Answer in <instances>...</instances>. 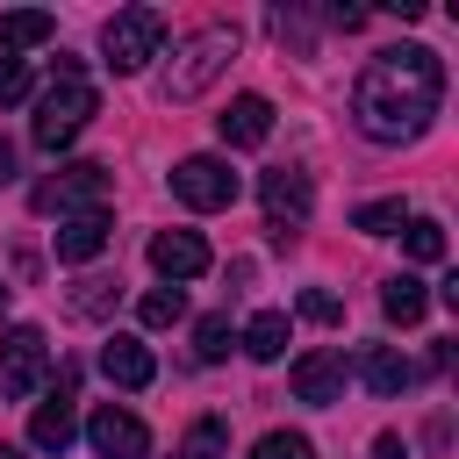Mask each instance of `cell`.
Masks as SVG:
<instances>
[{
    "label": "cell",
    "mask_w": 459,
    "mask_h": 459,
    "mask_svg": "<svg viewBox=\"0 0 459 459\" xmlns=\"http://www.w3.org/2000/svg\"><path fill=\"white\" fill-rule=\"evenodd\" d=\"M108 237H115V230H108V215H72V222L57 230V258H65V265H86V258H100V251H108Z\"/></svg>",
    "instance_id": "cell-16"
},
{
    "label": "cell",
    "mask_w": 459,
    "mask_h": 459,
    "mask_svg": "<svg viewBox=\"0 0 459 459\" xmlns=\"http://www.w3.org/2000/svg\"><path fill=\"white\" fill-rule=\"evenodd\" d=\"M0 459H29V452H22V445H0Z\"/></svg>",
    "instance_id": "cell-31"
},
{
    "label": "cell",
    "mask_w": 459,
    "mask_h": 459,
    "mask_svg": "<svg viewBox=\"0 0 459 459\" xmlns=\"http://www.w3.org/2000/svg\"><path fill=\"white\" fill-rule=\"evenodd\" d=\"M7 294H14V287H7V280H0V316H7Z\"/></svg>",
    "instance_id": "cell-32"
},
{
    "label": "cell",
    "mask_w": 459,
    "mask_h": 459,
    "mask_svg": "<svg viewBox=\"0 0 459 459\" xmlns=\"http://www.w3.org/2000/svg\"><path fill=\"white\" fill-rule=\"evenodd\" d=\"M294 402L337 409L344 402V351H301L294 359Z\"/></svg>",
    "instance_id": "cell-11"
},
{
    "label": "cell",
    "mask_w": 459,
    "mask_h": 459,
    "mask_svg": "<svg viewBox=\"0 0 459 459\" xmlns=\"http://www.w3.org/2000/svg\"><path fill=\"white\" fill-rule=\"evenodd\" d=\"M158 43H165V7H122V14L100 29V50H108L115 72H143V65L158 57Z\"/></svg>",
    "instance_id": "cell-5"
},
{
    "label": "cell",
    "mask_w": 459,
    "mask_h": 459,
    "mask_svg": "<svg viewBox=\"0 0 459 459\" xmlns=\"http://www.w3.org/2000/svg\"><path fill=\"white\" fill-rule=\"evenodd\" d=\"M373 459H409V445H402L394 430H380V437H373Z\"/></svg>",
    "instance_id": "cell-29"
},
{
    "label": "cell",
    "mask_w": 459,
    "mask_h": 459,
    "mask_svg": "<svg viewBox=\"0 0 459 459\" xmlns=\"http://www.w3.org/2000/svg\"><path fill=\"white\" fill-rule=\"evenodd\" d=\"M86 445H93L100 459H151V430H143L129 409H115V402H100V409L86 416Z\"/></svg>",
    "instance_id": "cell-9"
},
{
    "label": "cell",
    "mask_w": 459,
    "mask_h": 459,
    "mask_svg": "<svg viewBox=\"0 0 459 459\" xmlns=\"http://www.w3.org/2000/svg\"><path fill=\"white\" fill-rule=\"evenodd\" d=\"M244 351H251L258 366H273V359L287 351V316H280V308H258V316L244 323Z\"/></svg>",
    "instance_id": "cell-19"
},
{
    "label": "cell",
    "mask_w": 459,
    "mask_h": 459,
    "mask_svg": "<svg viewBox=\"0 0 459 459\" xmlns=\"http://www.w3.org/2000/svg\"><path fill=\"white\" fill-rule=\"evenodd\" d=\"M230 57H237V22H208V29H194V36L172 50V65H165V100H194V93H208V79H215Z\"/></svg>",
    "instance_id": "cell-3"
},
{
    "label": "cell",
    "mask_w": 459,
    "mask_h": 459,
    "mask_svg": "<svg viewBox=\"0 0 459 459\" xmlns=\"http://www.w3.org/2000/svg\"><path fill=\"white\" fill-rule=\"evenodd\" d=\"M222 452H230V423L222 416H201L186 430V445H179V459H222Z\"/></svg>",
    "instance_id": "cell-22"
},
{
    "label": "cell",
    "mask_w": 459,
    "mask_h": 459,
    "mask_svg": "<svg viewBox=\"0 0 459 459\" xmlns=\"http://www.w3.org/2000/svg\"><path fill=\"white\" fill-rule=\"evenodd\" d=\"M251 459H316V445H308L301 430H265V437L251 445Z\"/></svg>",
    "instance_id": "cell-26"
},
{
    "label": "cell",
    "mask_w": 459,
    "mask_h": 459,
    "mask_svg": "<svg viewBox=\"0 0 459 459\" xmlns=\"http://www.w3.org/2000/svg\"><path fill=\"white\" fill-rule=\"evenodd\" d=\"M380 308H387V323H423V308H430V294H423V280H409V273H394L387 287H380Z\"/></svg>",
    "instance_id": "cell-18"
},
{
    "label": "cell",
    "mask_w": 459,
    "mask_h": 459,
    "mask_svg": "<svg viewBox=\"0 0 459 459\" xmlns=\"http://www.w3.org/2000/svg\"><path fill=\"white\" fill-rule=\"evenodd\" d=\"M108 194H115V172L108 165H57L29 201H36V215H100L108 208Z\"/></svg>",
    "instance_id": "cell-4"
},
{
    "label": "cell",
    "mask_w": 459,
    "mask_h": 459,
    "mask_svg": "<svg viewBox=\"0 0 459 459\" xmlns=\"http://www.w3.org/2000/svg\"><path fill=\"white\" fill-rule=\"evenodd\" d=\"M151 265H158L165 280H201L215 258H208V237H201V230H158V237H151Z\"/></svg>",
    "instance_id": "cell-13"
},
{
    "label": "cell",
    "mask_w": 459,
    "mask_h": 459,
    "mask_svg": "<svg viewBox=\"0 0 459 459\" xmlns=\"http://www.w3.org/2000/svg\"><path fill=\"white\" fill-rule=\"evenodd\" d=\"M215 136H222L230 151H258V143L273 136V100H265V93H237V100L215 115Z\"/></svg>",
    "instance_id": "cell-12"
},
{
    "label": "cell",
    "mask_w": 459,
    "mask_h": 459,
    "mask_svg": "<svg viewBox=\"0 0 459 459\" xmlns=\"http://www.w3.org/2000/svg\"><path fill=\"white\" fill-rule=\"evenodd\" d=\"M409 215H402V201H366V208H351V230H366V237H394Z\"/></svg>",
    "instance_id": "cell-24"
},
{
    "label": "cell",
    "mask_w": 459,
    "mask_h": 459,
    "mask_svg": "<svg viewBox=\"0 0 459 459\" xmlns=\"http://www.w3.org/2000/svg\"><path fill=\"white\" fill-rule=\"evenodd\" d=\"M301 316L330 330V323H344V301H337V294H323V287H308V294H301Z\"/></svg>",
    "instance_id": "cell-27"
},
{
    "label": "cell",
    "mask_w": 459,
    "mask_h": 459,
    "mask_svg": "<svg viewBox=\"0 0 459 459\" xmlns=\"http://www.w3.org/2000/svg\"><path fill=\"white\" fill-rule=\"evenodd\" d=\"M115 301H122V280H108V273H93V280H79V287H72V301H65V308L93 323V316H108Z\"/></svg>",
    "instance_id": "cell-21"
},
{
    "label": "cell",
    "mask_w": 459,
    "mask_h": 459,
    "mask_svg": "<svg viewBox=\"0 0 459 459\" xmlns=\"http://www.w3.org/2000/svg\"><path fill=\"white\" fill-rule=\"evenodd\" d=\"M50 36H57V14H43V7H14V14H0V57L36 50V43H50Z\"/></svg>",
    "instance_id": "cell-17"
},
{
    "label": "cell",
    "mask_w": 459,
    "mask_h": 459,
    "mask_svg": "<svg viewBox=\"0 0 459 459\" xmlns=\"http://www.w3.org/2000/svg\"><path fill=\"white\" fill-rule=\"evenodd\" d=\"M93 108H100V93L86 86V72H79V57H65L57 65V86L36 100V122H29V143L36 151H65L86 122H93Z\"/></svg>",
    "instance_id": "cell-2"
},
{
    "label": "cell",
    "mask_w": 459,
    "mask_h": 459,
    "mask_svg": "<svg viewBox=\"0 0 459 459\" xmlns=\"http://www.w3.org/2000/svg\"><path fill=\"white\" fill-rule=\"evenodd\" d=\"M72 387H79V373L65 366L57 387H50V402L29 416V445H36V452H57V459H65V445H72V430H79V416H72Z\"/></svg>",
    "instance_id": "cell-10"
},
{
    "label": "cell",
    "mask_w": 459,
    "mask_h": 459,
    "mask_svg": "<svg viewBox=\"0 0 459 459\" xmlns=\"http://www.w3.org/2000/svg\"><path fill=\"white\" fill-rule=\"evenodd\" d=\"M7 179H14V143L0 136V186H7Z\"/></svg>",
    "instance_id": "cell-30"
},
{
    "label": "cell",
    "mask_w": 459,
    "mask_h": 459,
    "mask_svg": "<svg viewBox=\"0 0 459 459\" xmlns=\"http://www.w3.org/2000/svg\"><path fill=\"white\" fill-rule=\"evenodd\" d=\"M14 100H29V65L0 57V108H14Z\"/></svg>",
    "instance_id": "cell-28"
},
{
    "label": "cell",
    "mask_w": 459,
    "mask_h": 459,
    "mask_svg": "<svg viewBox=\"0 0 459 459\" xmlns=\"http://www.w3.org/2000/svg\"><path fill=\"white\" fill-rule=\"evenodd\" d=\"M437 100H445V65H437V50L402 43V50H380V57L359 72V86H351V122H359L373 143H409V136L430 129Z\"/></svg>",
    "instance_id": "cell-1"
},
{
    "label": "cell",
    "mask_w": 459,
    "mask_h": 459,
    "mask_svg": "<svg viewBox=\"0 0 459 459\" xmlns=\"http://www.w3.org/2000/svg\"><path fill=\"white\" fill-rule=\"evenodd\" d=\"M194 359H201V366L230 359V316H201V323H194Z\"/></svg>",
    "instance_id": "cell-25"
},
{
    "label": "cell",
    "mask_w": 459,
    "mask_h": 459,
    "mask_svg": "<svg viewBox=\"0 0 459 459\" xmlns=\"http://www.w3.org/2000/svg\"><path fill=\"white\" fill-rule=\"evenodd\" d=\"M43 373H50V344H43V330H36V323H14V330L0 337V394L22 402V394L43 387Z\"/></svg>",
    "instance_id": "cell-7"
},
{
    "label": "cell",
    "mask_w": 459,
    "mask_h": 459,
    "mask_svg": "<svg viewBox=\"0 0 459 459\" xmlns=\"http://www.w3.org/2000/svg\"><path fill=\"white\" fill-rule=\"evenodd\" d=\"M258 201H265V230H273V244H287V237L308 222V201H316V186H308V172H294V165H273V172L258 179Z\"/></svg>",
    "instance_id": "cell-8"
},
{
    "label": "cell",
    "mask_w": 459,
    "mask_h": 459,
    "mask_svg": "<svg viewBox=\"0 0 459 459\" xmlns=\"http://www.w3.org/2000/svg\"><path fill=\"white\" fill-rule=\"evenodd\" d=\"M172 194L186 201V208H230L237 194H244V179L230 172V158H215V151H194V158H179L172 165Z\"/></svg>",
    "instance_id": "cell-6"
},
{
    "label": "cell",
    "mask_w": 459,
    "mask_h": 459,
    "mask_svg": "<svg viewBox=\"0 0 459 459\" xmlns=\"http://www.w3.org/2000/svg\"><path fill=\"white\" fill-rule=\"evenodd\" d=\"M100 373H108L115 387H151V380H158V359H151L136 337H108V344H100Z\"/></svg>",
    "instance_id": "cell-14"
},
{
    "label": "cell",
    "mask_w": 459,
    "mask_h": 459,
    "mask_svg": "<svg viewBox=\"0 0 459 459\" xmlns=\"http://www.w3.org/2000/svg\"><path fill=\"white\" fill-rule=\"evenodd\" d=\"M402 251H409L416 265H437V258H445V222H430V215H409V222H402Z\"/></svg>",
    "instance_id": "cell-20"
},
{
    "label": "cell",
    "mask_w": 459,
    "mask_h": 459,
    "mask_svg": "<svg viewBox=\"0 0 459 459\" xmlns=\"http://www.w3.org/2000/svg\"><path fill=\"white\" fill-rule=\"evenodd\" d=\"M359 380L387 402V394H402V387H416V366L402 359V351H387V344H366V359H359Z\"/></svg>",
    "instance_id": "cell-15"
},
{
    "label": "cell",
    "mask_w": 459,
    "mask_h": 459,
    "mask_svg": "<svg viewBox=\"0 0 459 459\" xmlns=\"http://www.w3.org/2000/svg\"><path fill=\"white\" fill-rule=\"evenodd\" d=\"M136 316H143V330H165V323L186 316V294H179V287H151V294L136 301Z\"/></svg>",
    "instance_id": "cell-23"
}]
</instances>
